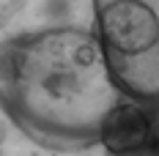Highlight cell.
Segmentation results:
<instances>
[{
    "instance_id": "cell-1",
    "label": "cell",
    "mask_w": 159,
    "mask_h": 156,
    "mask_svg": "<svg viewBox=\"0 0 159 156\" xmlns=\"http://www.w3.org/2000/svg\"><path fill=\"white\" fill-rule=\"evenodd\" d=\"M121 96L93 0H0V107L28 137L61 151L96 145Z\"/></svg>"
},
{
    "instance_id": "cell-2",
    "label": "cell",
    "mask_w": 159,
    "mask_h": 156,
    "mask_svg": "<svg viewBox=\"0 0 159 156\" xmlns=\"http://www.w3.org/2000/svg\"><path fill=\"white\" fill-rule=\"evenodd\" d=\"M104 60L121 93L159 104V0H93Z\"/></svg>"
},
{
    "instance_id": "cell-3",
    "label": "cell",
    "mask_w": 159,
    "mask_h": 156,
    "mask_svg": "<svg viewBox=\"0 0 159 156\" xmlns=\"http://www.w3.org/2000/svg\"><path fill=\"white\" fill-rule=\"evenodd\" d=\"M148 131H151V104L137 101L132 96H121L99 123V142L107 148L110 156H124L140 148Z\"/></svg>"
},
{
    "instance_id": "cell-4",
    "label": "cell",
    "mask_w": 159,
    "mask_h": 156,
    "mask_svg": "<svg viewBox=\"0 0 159 156\" xmlns=\"http://www.w3.org/2000/svg\"><path fill=\"white\" fill-rule=\"evenodd\" d=\"M124 156H159V104H151V131L140 148Z\"/></svg>"
}]
</instances>
